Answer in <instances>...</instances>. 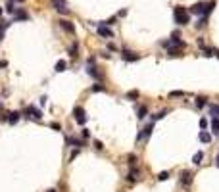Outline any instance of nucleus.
<instances>
[{"mask_svg":"<svg viewBox=\"0 0 219 192\" xmlns=\"http://www.w3.org/2000/svg\"><path fill=\"white\" fill-rule=\"evenodd\" d=\"M23 115L27 117V119H31V121H36V123H40V119H42V112H40L36 106H27L25 108V112H23Z\"/></svg>","mask_w":219,"mask_h":192,"instance_id":"nucleus-2","label":"nucleus"},{"mask_svg":"<svg viewBox=\"0 0 219 192\" xmlns=\"http://www.w3.org/2000/svg\"><path fill=\"white\" fill-rule=\"evenodd\" d=\"M91 91H92V92H106V87H104V85H100V83H96V85H92Z\"/></svg>","mask_w":219,"mask_h":192,"instance_id":"nucleus-28","label":"nucleus"},{"mask_svg":"<svg viewBox=\"0 0 219 192\" xmlns=\"http://www.w3.org/2000/svg\"><path fill=\"white\" fill-rule=\"evenodd\" d=\"M202 160H204V152H202V150H200V152H196V154L192 156V163H194V165H200Z\"/></svg>","mask_w":219,"mask_h":192,"instance_id":"nucleus-20","label":"nucleus"},{"mask_svg":"<svg viewBox=\"0 0 219 192\" xmlns=\"http://www.w3.org/2000/svg\"><path fill=\"white\" fill-rule=\"evenodd\" d=\"M50 127L54 129V131H60V129H62V125H60V123H54V121H52V123H50Z\"/></svg>","mask_w":219,"mask_h":192,"instance_id":"nucleus-39","label":"nucleus"},{"mask_svg":"<svg viewBox=\"0 0 219 192\" xmlns=\"http://www.w3.org/2000/svg\"><path fill=\"white\" fill-rule=\"evenodd\" d=\"M192 179H194V173L190 169H185L181 173V177H179V183L185 186V188H190V186H192Z\"/></svg>","mask_w":219,"mask_h":192,"instance_id":"nucleus-4","label":"nucleus"},{"mask_svg":"<svg viewBox=\"0 0 219 192\" xmlns=\"http://www.w3.org/2000/svg\"><path fill=\"white\" fill-rule=\"evenodd\" d=\"M208 112L212 117H219V104H210L208 106Z\"/></svg>","mask_w":219,"mask_h":192,"instance_id":"nucleus-18","label":"nucleus"},{"mask_svg":"<svg viewBox=\"0 0 219 192\" xmlns=\"http://www.w3.org/2000/svg\"><path fill=\"white\" fill-rule=\"evenodd\" d=\"M208 106V98L206 96H196V108H206Z\"/></svg>","mask_w":219,"mask_h":192,"instance_id":"nucleus-22","label":"nucleus"},{"mask_svg":"<svg viewBox=\"0 0 219 192\" xmlns=\"http://www.w3.org/2000/svg\"><path fill=\"white\" fill-rule=\"evenodd\" d=\"M66 65H67V64H66V60H60V62L56 64L54 71H56V73H62V71H66Z\"/></svg>","mask_w":219,"mask_h":192,"instance_id":"nucleus-24","label":"nucleus"},{"mask_svg":"<svg viewBox=\"0 0 219 192\" xmlns=\"http://www.w3.org/2000/svg\"><path fill=\"white\" fill-rule=\"evenodd\" d=\"M152 131H154V123H148L146 127L140 129V133H139V137H137V140H148L150 138V134H152Z\"/></svg>","mask_w":219,"mask_h":192,"instance_id":"nucleus-6","label":"nucleus"},{"mask_svg":"<svg viewBox=\"0 0 219 192\" xmlns=\"http://www.w3.org/2000/svg\"><path fill=\"white\" fill-rule=\"evenodd\" d=\"M2 67H8V62H4V60H0V69Z\"/></svg>","mask_w":219,"mask_h":192,"instance_id":"nucleus-40","label":"nucleus"},{"mask_svg":"<svg viewBox=\"0 0 219 192\" xmlns=\"http://www.w3.org/2000/svg\"><path fill=\"white\" fill-rule=\"evenodd\" d=\"M206 127H208V119L202 117V119H200V129H206Z\"/></svg>","mask_w":219,"mask_h":192,"instance_id":"nucleus-35","label":"nucleus"},{"mask_svg":"<svg viewBox=\"0 0 219 192\" xmlns=\"http://www.w3.org/2000/svg\"><path fill=\"white\" fill-rule=\"evenodd\" d=\"M50 4H52V8H54L58 14H62V15L69 14V8H67V2H66V0H50Z\"/></svg>","mask_w":219,"mask_h":192,"instance_id":"nucleus-5","label":"nucleus"},{"mask_svg":"<svg viewBox=\"0 0 219 192\" xmlns=\"http://www.w3.org/2000/svg\"><path fill=\"white\" fill-rule=\"evenodd\" d=\"M175 96H185V92L182 91H171L169 92V98H175Z\"/></svg>","mask_w":219,"mask_h":192,"instance_id":"nucleus-34","label":"nucleus"},{"mask_svg":"<svg viewBox=\"0 0 219 192\" xmlns=\"http://www.w3.org/2000/svg\"><path fill=\"white\" fill-rule=\"evenodd\" d=\"M94 148H96V150H104V144H102L100 140H94Z\"/></svg>","mask_w":219,"mask_h":192,"instance_id":"nucleus-37","label":"nucleus"},{"mask_svg":"<svg viewBox=\"0 0 219 192\" xmlns=\"http://www.w3.org/2000/svg\"><path fill=\"white\" fill-rule=\"evenodd\" d=\"M139 175H140V171L137 169V167H131V171H129V175H127V183H137L139 181Z\"/></svg>","mask_w":219,"mask_h":192,"instance_id":"nucleus-14","label":"nucleus"},{"mask_svg":"<svg viewBox=\"0 0 219 192\" xmlns=\"http://www.w3.org/2000/svg\"><path fill=\"white\" fill-rule=\"evenodd\" d=\"M167 56H171V58H175V56H182L179 48H167Z\"/></svg>","mask_w":219,"mask_h":192,"instance_id":"nucleus-29","label":"nucleus"},{"mask_svg":"<svg viewBox=\"0 0 219 192\" xmlns=\"http://www.w3.org/2000/svg\"><path fill=\"white\" fill-rule=\"evenodd\" d=\"M66 144L73 146V148H81V146H85V140H83V138H75V137H67Z\"/></svg>","mask_w":219,"mask_h":192,"instance_id":"nucleus-9","label":"nucleus"},{"mask_svg":"<svg viewBox=\"0 0 219 192\" xmlns=\"http://www.w3.org/2000/svg\"><path fill=\"white\" fill-rule=\"evenodd\" d=\"M85 69H87V73L92 77V79H96V81H100V79H102V73L98 71V67H96L94 64H87V67H85Z\"/></svg>","mask_w":219,"mask_h":192,"instance_id":"nucleus-7","label":"nucleus"},{"mask_svg":"<svg viewBox=\"0 0 219 192\" xmlns=\"http://www.w3.org/2000/svg\"><path fill=\"white\" fill-rule=\"evenodd\" d=\"M77 156H79V148H75V150H73V154L69 156V161H73V160H75Z\"/></svg>","mask_w":219,"mask_h":192,"instance_id":"nucleus-36","label":"nucleus"},{"mask_svg":"<svg viewBox=\"0 0 219 192\" xmlns=\"http://www.w3.org/2000/svg\"><path fill=\"white\" fill-rule=\"evenodd\" d=\"M213 56H217V58H219V50H217V48H213Z\"/></svg>","mask_w":219,"mask_h":192,"instance_id":"nucleus-41","label":"nucleus"},{"mask_svg":"<svg viewBox=\"0 0 219 192\" xmlns=\"http://www.w3.org/2000/svg\"><path fill=\"white\" fill-rule=\"evenodd\" d=\"M202 52H204V56H208V58H212V56H213V48L204 46V48H202Z\"/></svg>","mask_w":219,"mask_h":192,"instance_id":"nucleus-33","label":"nucleus"},{"mask_svg":"<svg viewBox=\"0 0 219 192\" xmlns=\"http://www.w3.org/2000/svg\"><path fill=\"white\" fill-rule=\"evenodd\" d=\"M127 163H129V167H137V156L135 154H127Z\"/></svg>","mask_w":219,"mask_h":192,"instance_id":"nucleus-25","label":"nucleus"},{"mask_svg":"<svg viewBox=\"0 0 219 192\" xmlns=\"http://www.w3.org/2000/svg\"><path fill=\"white\" fill-rule=\"evenodd\" d=\"M73 117H75L77 125H81V127H85V123L88 121V115H87V112H85V108H81V106L73 108Z\"/></svg>","mask_w":219,"mask_h":192,"instance_id":"nucleus-3","label":"nucleus"},{"mask_svg":"<svg viewBox=\"0 0 219 192\" xmlns=\"http://www.w3.org/2000/svg\"><path fill=\"white\" fill-rule=\"evenodd\" d=\"M212 133L213 134H219V117H212Z\"/></svg>","mask_w":219,"mask_h":192,"instance_id":"nucleus-21","label":"nucleus"},{"mask_svg":"<svg viewBox=\"0 0 219 192\" xmlns=\"http://www.w3.org/2000/svg\"><path fill=\"white\" fill-rule=\"evenodd\" d=\"M19 117H21V113H19V112H8L6 115H4V121L10 123V125H15L19 121Z\"/></svg>","mask_w":219,"mask_h":192,"instance_id":"nucleus-8","label":"nucleus"},{"mask_svg":"<svg viewBox=\"0 0 219 192\" xmlns=\"http://www.w3.org/2000/svg\"><path fill=\"white\" fill-rule=\"evenodd\" d=\"M108 50H110V52H117V46H115L113 42H110V44H108Z\"/></svg>","mask_w":219,"mask_h":192,"instance_id":"nucleus-38","label":"nucleus"},{"mask_svg":"<svg viewBox=\"0 0 219 192\" xmlns=\"http://www.w3.org/2000/svg\"><path fill=\"white\" fill-rule=\"evenodd\" d=\"M77 52H79V44H77V42H73L71 46H69V50H67V54H69L71 58H77Z\"/></svg>","mask_w":219,"mask_h":192,"instance_id":"nucleus-23","label":"nucleus"},{"mask_svg":"<svg viewBox=\"0 0 219 192\" xmlns=\"http://www.w3.org/2000/svg\"><path fill=\"white\" fill-rule=\"evenodd\" d=\"M173 18H175L177 25H188L190 23V14L185 6H177L175 10H173Z\"/></svg>","mask_w":219,"mask_h":192,"instance_id":"nucleus-1","label":"nucleus"},{"mask_svg":"<svg viewBox=\"0 0 219 192\" xmlns=\"http://www.w3.org/2000/svg\"><path fill=\"white\" fill-rule=\"evenodd\" d=\"M98 35H100V37H106V39H112V37H113V31L110 29L108 25H102V23H100V25H98Z\"/></svg>","mask_w":219,"mask_h":192,"instance_id":"nucleus-11","label":"nucleus"},{"mask_svg":"<svg viewBox=\"0 0 219 192\" xmlns=\"http://www.w3.org/2000/svg\"><path fill=\"white\" fill-rule=\"evenodd\" d=\"M81 137H83L85 140H87V138H91V131H88L87 127H83V129H81Z\"/></svg>","mask_w":219,"mask_h":192,"instance_id":"nucleus-32","label":"nucleus"},{"mask_svg":"<svg viewBox=\"0 0 219 192\" xmlns=\"http://www.w3.org/2000/svg\"><path fill=\"white\" fill-rule=\"evenodd\" d=\"M146 115H148V106H139V108H137V117H139V119H144Z\"/></svg>","mask_w":219,"mask_h":192,"instance_id":"nucleus-16","label":"nucleus"},{"mask_svg":"<svg viewBox=\"0 0 219 192\" xmlns=\"http://www.w3.org/2000/svg\"><path fill=\"white\" fill-rule=\"evenodd\" d=\"M0 113H2V106H0Z\"/></svg>","mask_w":219,"mask_h":192,"instance_id":"nucleus-46","label":"nucleus"},{"mask_svg":"<svg viewBox=\"0 0 219 192\" xmlns=\"http://www.w3.org/2000/svg\"><path fill=\"white\" fill-rule=\"evenodd\" d=\"M48 192H56V190H54V188H50V190H48Z\"/></svg>","mask_w":219,"mask_h":192,"instance_id":"nucleus-43","label":"nucleus"},{"mask_svg":"<svg viewBox=\"0 0 219 192\" xmlns=\"http://www.w3.org/2000/svg\"><path fill=\"white\" fill-rule=\"evenodd\" d=\"M60 27H62L64 31H67V33H75V25L69 21V19H60Z\"/></svg>","mask_w":219,"mask_h":192,"instance_id":"nucleus-12","label":"nucleus"},{"mask_svg":"<svg viewBox=\"0 0 219 192\" xmlns=\"http://www.w3.org/2000/svg\"><path fill=\"white\" fill-rule=\"evenodd\" d=\"M4 10L8 12V14H15V8H14V0H8V4H6V8Z\"/></svg>","mask_w":219,"mask_h":192,"instance_id":"nucleus-30","label":"nucleus"},{"mask_svg":"<svg viewBox=\"0 0 219 192\" xmlns=\"http://www.w3.org/2000/svg\"><path fill=\"white\" fill-rule=\"evenodd\" d=\"M156 179H158L160 183H161V181H167V179H169V171H160Z\"/></svg>","mask_w":219,"mask_h":192,"instance_id":"nucleus-27","label":"nucleus"},{"mask_svg":"<svg viewBox=\"0 0 219 192\" xmlns=\"http://www.w3.org/2000/svg\"><path fill=\"white\" fill-rule=\"evenodd\" d=\"M206 25H208V18H204V15H202V18L196 21V29H204Z\"/></svg>","mask_w":219,"mask_h":192,"instance_id":"nucleus-26","label":"nucleus"},{"mask_svg":"<svg viewBox=\"0 0 219 192\" xmlns=\"http://www.w3.org/2000/svg\"><path fill=\"white\" fill-rule=\"evenodd\" d=\"M215 165H217V167H219V156H217V158H215Z\"/></svg>","mask_w":219,"mask_h":192,"instance_id":"nucleus-42","label":"nucleus"},{"mask_svg":"<svg viewBox=\"0 0 219 192\" xmlns=\"http://www.w3.org/2000/svg\"><path fill=\"white\" fill-rule=\"evenodd\" d=\"M167 113H169V110H161V112L154 113V115H152V123H154V121H160V119H164V117L167 115Z\"/></svg>","mask_w":219,"mask_h":192,"instance_id":"nucleus-19","label":"nucleus"},{"mask_svg":"<svg viewBox=\"0 0 219 192\" xmlns=\"http://www.w3.org/2000/svg\"><path fill=\"white\" fill-rule=\"evenodd\" d=\"M0 15H2V8H0Z\"/></svg>","mask_w":219,"mask_h":192,"instance_id":"nucleus-44","label":"nucleus"},{"mask_svg":"<svg viewBox=\"0 0 219 192\" xmlns=\"http://www.w3.org/2000/svg\"><path fill=\"white\" fill-rule=\"evenodd\" d=\"M139 98V91H129L127 92V100H137Z\"/></svg>","mask_w":219,"mask_h":192,"instance_id":"nucleus-31","label":"nucleus"},{"mask_svg":"<svg viewBox=\"0 0 219 192\" xmlns=\"http://www.w3.org/2000/svg\"><path fill=\"white\" fill-rule=\"evenodd\" d=\"M123 60H125V62H137V60H140V54H137V52H129V50H123Z\"/></svg>","mask_w":219,"mask_h":192,"instance_id":"nucleus-13","label":"nucleus"},{"mask_svg":"<svg viewBox=\"0 0 219 192\" xmlns=\"http://www.w3.org/2000/svg\"><path fill=\"white\" fill-rule=\"evenodd\" d=\"M14 19H19V21H27V19H29V15H27V12H23V10H15Z\"/></svg>","mask_w":219,"mask_h":192,"instance_id":"nucleus-17","label":"nucleus"},{"mask_svg":"<svg viewBox=\"0 0 219 192\" xmlns=\"http://www.w3.org/2000/svg\"><path fill=\"white\" fill-rule=\"evenodd\" d=\"M18 2H25V0H18Z\"/></svg>","mask_w":219,"mask_h":192,"instance_id":"nucleus-45","label":"nucleus"},{"mask_svg":"<svg viewBox=\"0 0 219 192\" xmlns=\"http://www.w3.org/2000/svg\"><path fill=\"white\" fill-rule=\"evenodd\" d=\"M204 8H206V4H204V2H198V4H194V6H190V8H188V14L202 15V14H204Z\"/></svg>","mask_w":219,"mask_h":192,"instance_id":"nucleus-10","label":"nucleus"},{"mask_svg":"<svg viewBox=\"0 0 219 192\" xmlns=\"http://www.w3.org/2000/svg\"><path fill=\"white\" fill-rule=\"evenodd\" d=\"M198 140L204 142V144H210V142H212V134H210L208 131H200V134H198Z\"/></svg>","mask_w":219,"mask_h":192,"instance_id":"nucleus-15","label":"nucleus"}]
</instances>
